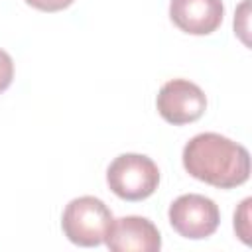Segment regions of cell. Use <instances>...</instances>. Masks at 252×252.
<instances>
[{"instance_id": "3", "label": "cell", "mask_w": 252, "mask_h": 252, "mask_svg": "<svg viewBox=\"0 0 252 252\" xmlns=\"http://www.w3.org/2000/svg\"><path fill=\"white\" fill-rule=\"evenodd\" d=\"M110 191L124 201L148 199L159 185V169L156 161L144 154H120L106 169Z\"/></svg>"}, {"instance_id": "10", "label": "cell", "mask_w": 252, "mask_h": 252, "mask_svg": "<svg viewBox=\"0 0 252 252\" xmlns=\"http://www.w3.org/2000/svg\"><path fill=\"white\" fill-rule=\"evenodd\" d=\"M26 2L32 8L41 10V12H59V10L69 8L75 0H26Z\"/></svg>"}, {"instance_id": "6", "label": "cell", "mask_w": 252, "mask_h": 252, "mask_svg": "<svg viewBox=\"0 0 252 252\" xmlns=\"http://www.w3.org/2000/svg\"><path fill=\"white\" fill-rule=\"evenodd\" d=\"M104 244L112 252H158L161 236L150 219L128 215L112 220Z\"/></svg>"}, {"instance_id": "8", "label": "cell", "mask_w": 252, "mask_h": 252, "mask_svg": "<svg viewBox=\"0 0 252 252\" xmlns=\"http://www.w3.org/2000/svg\"><path fill=\"white\" fill-rule=\"evenodd\" d=\"M250 205H252V199L246 197L240 203L238 211L234 213V230L244 244H250Z\"/></svg>"}, {"instance_id": "1", "label": "cell", "mask_w": 252, "mask_h": 252, "mask_svg": "<svg viewBox=\"0 0 252 252\" xmlns=\"http://www.w3.org/2000/svg\"><path fill=\"white\" fill-rule=\"evenodd\" d=\"M185 171L219 189H232L250 177L248 150L217 132H203L193 136L183 148Z\"/></svg>"}, {"instance_id": "4", "label": "cell", "mask_w": 252, "mask_h": 252, "mask_svg": "<svg viewBox=\"0 0 252 252\" xmlns=\"http://www.w3.org/2000/svg\"><path fill=\"white\" fill-rule=\"evenodd\" d=\"M169 224L173 230L189 240H203L211 236L220 222L217 203L199 193L179 195L169 205Z\"/></svg>"}, {"instance_id": "11", "label": "cell", "mask_w": 252, "mask_h": 252, "mask_svg": "<svg viewBox=\"0 0 252 252\" xmlns=\"http://www.w3.org/2000/svg\"><path fill=\"white\" fill-rule=\"evenodd\" d=\"M246 22H248V0H244V2L240 4L238 12L234 14V30L238 32V35L242 37V41L248 45V37H246L248 26H246Z\"/></svg>"}, {"instance_id": "5", "label": "cell", "mask_w": 252, "mask_h": 252, "mask_svg": "<svg viewBox=\"0 0 252 252\" xmlns=\"http://www.w3.org/2000/svg\"><path fill=\"white\" fill-rule=\"evenodd\" d=\"M156 106L159 116L173 124H191L199 120L207 108V96L203 89L187 79H171L161 85Z\"/></svg>"}, {"instance_id": "7", "label": "cell", "mask_w": 252, "mask_h": 252, "mask_svg": "<svg viewBox=\"0 0 252 252\" xmlns=\"http://www.w3.org/2000/svg\"><path fill=\"white\" fill-rule=\"evenodd\" d=\"M224 16L222 0H171L169 18L185 33L209 35L220 24Z\"/></svg>"}, {"instance_id": "9", "label": "cell", "mask_w": 252, "mask_h": 252, "mask_svg": "<svg viewBox=\"0 0 252 252\" xmlns=\"http://www.w3.org/2000/svg\"><path fill=\"white\" fill-rule=\"evenodd\" d=\"M14 79V61L8 51L0 49V93H4Z\"/></svg>"}, {"instance_id": "2", "label": "cell", "mask_w": 252, "mask_h": 252, "mask_svg": "<svg viewBox=\"0 0 252 252\" xmlns=\"http://www.w3.org/2000/svg\"><path fill=\"white\" fill-rule=\"evenodd\" d=\"M112 220V211L104 201L93 195H83L67 203L61 217V228L73 244L91 248L104 242Z\"/></svg>"}]
</instances>
